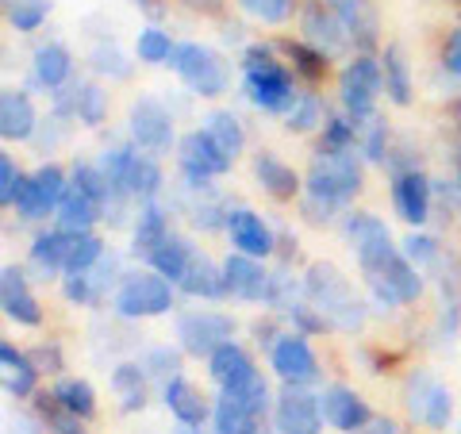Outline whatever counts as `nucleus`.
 Returning a JSON list of instances; mask_svg holds the SVG:
<instances>
[{"label":"nucleus","mask_w":461,"mask_h":434,"mask_svg":"<svg viewBox=\"0 0 461 434\" xmlns=\"http://www.w3.org/2000/svg\"><path fill=\"white\" fill-rule=\"evenodd\" d=\"M357 189H362V166L350 150H315L304 185V215L312 223H327L330 212L350 204Z\"/></svg>","instance_id":"nucleus-1"},{"label":"nucleus","mask_w":461,"mask_h":434,"mask_svg":"<svg viewBox=\"0 0 461 434\" xmlns=\"http://www.w3.org/2000/svg\"><path fill=\"white\" fill-rule=\"evenodd\" d=\"M304 296L315 303V312H320L335 330H346V335L362 330V323H366L362 300L354 296L350 281H346L330 262H312L308 266V273H304Z\"/></svg>","instance_id":"nucleus-2"},{"label":"nucleus","mask_w":461,"mask_h":434,"mask_svg":"<svg viewBox=\"0 0 461 434\" xmlns=\"http://www.w3.org/2000/svg\"><path fill=\"white\" fill-rule=\"evenodd\" d=\"M242 93L254 108L277 115H285L300 96L293 74L285 69V62L273 58L269 47H247V54H242Z\"/></svg>","instance_id":"nucleus-3"},{"label":"nucleus","mask_w":461,"mask_h":434,"mask_svg":"<svg viewBox=\"0 0 461 434\" xmlns=\"http://www.w3.org/2000/svg\"><path fill=\"white\" fill-rule=\"evenodd\" d=\"M115 312L123 320H150V315H166L173 308V281H166L158 269L127 273L115 288Z\"/></svg>","instance_id":"nucleus-4"},{"label":"nucleus","mask_w":461,"mask_h":434,"mask_svg":"<svg viewBox=\"0 0 461 434\" xmlns=\"http://www.w3.org/2000/svg\"><path fill=\"white\" fill-rule=\"evenodd\" d=\"M173 74H177L196 96H223L227 93V62L215 50L200 47V42H181L169 58Z\"/></svg>","instance_id":"nucleus-5"},{"label":"nucleus","mask_w":461,"mask_h":434,"mask_svg":"<svg viewBox=\"0 0 461 434\" xmlns=\"http://www.w3.org/2000/svg\"><path fill=\"white\" fill-rule=\"evenodd\" d=\"M366 285L373 293V303L377 308H396V303H415L423 296V277H420V266L411 262L408 254H393L377 273H366Z\"/></svg>","instance_id":"nucleus-6"},{"label":"nucleus","mask_w":461,"mask_h":434,"mask_svg":"<svg viewBox=\"0 0 461 434\" xmlns=\"http://www.w3.org/2000/svg\"><path fill=\"white\" fill-rule=\"evenodd\" d=\"M384 89V74L381 62L369 54H357L354 62H346L342 77H339V100L350 112V120H369L377 108V93Z\"/></svg>","instance_id":"nucleus-7"},{"label":"nucleus","mask_w":461,"mask_h":434,"mask_svg":"<svg viewBox=\"0 0 461 434\" xmlns=\"http://www.w3.org/2000/svg\"><path fill=\"white\" fill-rule=\"evenodd\" d=\"M235 339V320L223 312H185L177 315V342L185 354L193 357H212V350H220L223 342Z\"/></svg>","instance_id":"nucleus-8"},{"label":"nucleus","mask_w":461,"mask_h":434,"mask_svg":"<svg viewBox=\"0 0 461 434\" xmlns=\"http://www.w3.org/2000/svg\"><path fill=\"white\" fill-rule=\"evenodd\" d=\"M403 400H408V411H411L415 423H423L430 430H446V427H450L454 400H450V393H446L435 377H430V373L415 369L408 377V384H403Z\"/></svg>","instance_id":"nucleus-9"},{"label":"nucleus","mask_w":461,"mask_h":434,"mask_svg":"<svg viewBox=\"0 0 461 434\" xmlns=\"http://www.w3.org/2000/svg\"><path fill=\"white\" fill-rule=\"evenodd\" d=\"M346 235L354 242V254H357V266H362V277L366 273H377L388 258L400 254V246H393V235L388 227L369 212H354L346 215Z\"/></svg>","instance_id":"nucleus-10"},{"label":"nucleus","mask_w":461,"mask_h":434,"mask_svg":"<svg viewBox=\"0 0 461 434\" xmlns=\"http://www.w3.org/2000/svg\"><path fill=\"white\" fill-rule=\"evenodd\" d=\"M273 427L277 434H323L320 396H312L308 384H285L273 403Z\"/></svg>","instance_id":"nucleus-11"},{"label":"nucleus","mask_w":461,"mask_h":434,"mask_svg":"<svg viewBox=\"0 0 461 434\" xmlns=\"http://www.w3.org/2000/svg\"><path fill=\"white\" fill-rule=\"evenodd\" d=\"M127 127L139 150L147 154H166L173 147V115L162 108V100L154 96H139L131 112H127Z\"/></svg>","instance_id":"nucleus-12"},{"label":"nucleus","mask_w":461,"mask_h":434,"mask_svg":"<svg viewBox=\"0 0 461 434\" xmlns=\"http://www.w3.org/2000/svg\"><path fill=\"white\" fill-rule=\"evenodd\" d=\"M230 162H235V158H230L220 142L204 131V127H200V131H189L177 142V166H181V173L189 181L220 177V173L230 169Z\"/></svg>","instance_id":"nucleus-13"},{"label":"nucleus","mask_w":461,"mask_h":434,"mask_svg":"<svg viewBox=\"0 0 461 434\" xmlns=\"http://www.w3.org/2000/svg\"><path fill=\"white\" fill-rule=\"evenodd\" d=\"M66 173L58 166H39L32 177L23 181V193H20V215L23 220H47L50 212H58V204H62L66 196Z\"/></svg>","instance_id":"nucleus-14"},{"label":"nucleus","mask_w":461,"mask_h":434,"mask_svg":"<svg viewBox=\"0 0 461 434\" xmlns=\"http://www.w3.org/2000/svg\"><path fill=\"white\" fill-rule=\"evenodd\" d=\"M273 361V373L285 381V384H312L320 381V361H315L312 346L304 342V335H281L269 350Z\"/></svg>","instance_id":"nucleus-15"},{"label":"nucleus","mask_w":461,"mask_h":434,"mask_svg":"<svg viewBox=\"0 0 461 434\" xmlns=\"http://www.w3.org/2000/svg\"><path fill=\"white\" fill-rule=\"evenodd\" d=\"M300 32H304V42L315 47L323 58H339L346 54V42H350V32L342 27V20L335 16V8H323L320 0H312L304 8V16H300Z\"/></svg>","instance_id":"nucleus-16"},{"label":"nucleus","mask_w":461,"mask_h":434,"mask_svg":"<svg viewBox=\"0 0 461 434\" xmlns=\"http://www.w3.org/2000/svg\"><path fill=\"white\" fill-rule=\"evenodd\" d=\"M430 193L435 189H430L427 173L420 166L393 173V204H396V215L403 223L423 227L430 220Z\"/></svg>","instance_id":"nucleus-17"},{"label":"nucleus","mask_w":461,"mask_h":434,"mask_svg":"<svg viewBox=\"0 0 461 434\" xmlns=\"http://www.w3.org/2000/svg\"><path fill=\"white\" fill-rule=\"evenodd\" d=\"M320 408H323V419L335 430H346V434H354V430H366L369 423V408H366V400L354 393V388H346V384H330L323 388V396H320Z\"/></svg>","instance_id":"nucleus-18"},{"label":"nucleus","mask_w":461,"mask_h":434,"mask_svg":"<svg viewBox=\"0 0 461 434\" xmlns=\"http://www.w3.org/2000/svg\"><path fill=\"white\" fill-rule=\"evenodd\" d=\"M0 308H5L8 320H16V323H23V327H39V323H42L39 300L32 296V288H27V277H23L16 266H5V273H0Z\"/></svg>","instance_id":"nucleus-19"},{"label":"nucleus","mask_w":461,"mask_h":434,"mask_svg":"<svg viewBox=\"0 0 461 434\" xmlns=\"http://www.w3.org/2000/svg\"><path fill=\"white\" fill-rule=\"evenodd\" d=\"M223 277H227V293L239 300H266L269 293V273L262 269V258L235 250L223 262Z\"/></svg>","instance_id":"nucleus-20"},{"label":"nucleus","mask_w":461,"mask_h":434,"mask_svg":"<svg viewBox=\"0 0 461 434\" xmlns=\"http://www.w3.org/2000/svg\"><path fill=\"white\" fill-rule=\"evenodd\" d=\"M227 235H230V246H235L239 254L266 258L273 250V231L266 227L262 215H254L250 208H230V215H227Z\"/></svg>","instance_id":"nucleus-21"},{"label":"nucleus","mask_w":461,"mask_h":434,"mask_svg":"<svg viewBox=\"0 0 461 434\" xmlns=\"http://www.w3.org/2000/svg\"><path fill=\"white\" fill-rule=\"evenodd\" d=\"M208 373H212V381L220 384L223 393H235V388L254 373V361H250V354L242 350L239 342H223L220 350H212Z\"/></svg>","instance_id":"nucleus-22"},{"label":"nucleus","mask_w":461,"mask_h":434,"mask_svg":"<svg viewBox=\"0 0 461 434\" xmlns=\"http://www.w3.org/2000/svg\"><path fill=\"white\" fill-rule=\"evenodd\" d=\"M35 108L32 100H27V93L20 89H5L0 93V135H5L8 142H23L35 135Z\"/></svg>","instance_id":"nucleus-23"},{"label":"nucleus","mask_w":461,"mask_h":434,"mask_svg":"<svg viewBox=\"0 0 461 434\" xmlns=\"http://www.w3.org/2000/svg\"><path fill=\"white\" fill-rule=\"evenodd\" d=\"M181 293L185 296H200V300H220L227 296V277H223V266H215L208 254H196L193 250V262L181 277Z\"/></svg>","instance_id":"nucleus-24"},{"label":"nucleus","mask_w":461,"mask_h":434,"mask_svg":"<svg viewBox=\"0 0 461 434\" xmlns=\"http://www.w3.org/2000/svg\"><path fill=\"white\" fill-rule=\"evenodd\" d=\"M32 58H35L32 74H35V81L42 85V89H62V85L69 81L74 58H69V50L62 47V42H42V47H35Z\"/></svg>","instance_id":"nucleus-25"},{"label":"nucleus","mask_w":461,"mask_h":434,"mask_svg":"<svg viewBox=\"0 0 461 434\" xmlns=\"http://www.w3.org/2000/svg\"><path fill=\"white\" fill-rule=\"evenodd\" d=\"M0 366H5V393L8 396H32L35 393V377H39V366L27 354H20L12 342H0Z\"/></svg>","instance_id":"nucleus-26"},{"label":"nucleus","mask_w":461,"mask_h":434,"mask_svg":"<svg viewBox=\"0 0 461 434\" xmlns=\"http://www.w3.org/2000/svg\"><path fill=\"white\" fill-rule=\"evenodd\" d=\"M254 173H258V181H262V189L273 196V200H293L300 193V177L293 173V166H285L277 154H269L262 150L254 158Z\"/></svg>","instance_id":"nucleus-27"},{"label":"nucleus","mask_w":461,"mask_h":434,"mask_svg":"<svg viewBox=\"0 0 461 434\" xmlns=\"http://www.w3.org/2000/svg\"><path fill=\"white\" fill-rule=\"evenodd\" d=\"M100 208L89 193H81L77 185H69L62 204H58V231H69V235H77V231H89L96 220H100Z\"/></svg>","instance_id":"nucleus-28"},{"label":"nucleus","mask_w":461,"mask_h":434,"mask_svg":"<svg viewBox=\"0 0 461 434\" xmlns=\"http://www.w3.org/2000/svg\"><path fill=\"white\" fill-rule=\"evenodd\" d=\"M162 400H166V408H169L173 415H177L185 427H200V423L208 419V403H204V396H200L196 388H193L189 381H181V377L166 381Z\"/></svg>","instance_id":"nucleus-29"},{"label":"nucleus","mask_w":461,"mask_h":434,"mask_svg":"<svg viewBox=\"0 0 461 434\" xmlns=\"http://www.w3.org/2000/svg\"><path fill=\"white\" fill-rule=\"evenodd\" d=\"M327 5L335 8V16L342 20V27L350 32V39L362 50H369L373 42H377V20H373V12L366 8V0H327Z\"/></svg>","instance_id":"nucleus-30"},{"label":"nucleus","mask_w":461,"mask_h":434,"mask_svg":"<svg viewBox=\"0 0 461 434\" xmlns=\"http://www.w3.org/2000/svg\"><path fill=\"white\" fill-rule=\"evenodd\" d=\"M189 262H193V246L185 242V239H177V235H169V239L147 258V266L158 269V273H162L166 281H173V285H181V277H185V269H189Z\"/></svg>","instance_id":"nucleus-31"},{"label":"nucleus","mask_w":461,"mask_h":434,"mask_svg":"<svg viewBox=\"0 0 461 434\" xmlns=\"http://www.w3.org/2000/svg\"><path fill=\"white\" fill-rule=\"evenodd\" d=\"M66 242H69V231H42V235H35L32 266L42 277H54L58 269H66Z\"/></svg>","instance_id":"nucleus-32"},{"label":"nucleus","mask_w":461,"mask_h":434,"mask_svg":"<svg viewBox=\"0 0 461 434\" xmlns=\"http://www.w3.org/2000/svg\"><path fill=\"white\" fill-rule=\"evenodd\" d=\"M169 239V220H166V212L158 208V204H147L139 212V223H135V246L131 250L139 258H150L158 246H162Z\"/></svg>","instance_id":"nucleus-33"},{"label":"nucleus","mask_w":461,"mask_h":434,"mask_svg":"<svg viewBox=\"0 0 461 434\" xmlns=\"http://www.w3.org/2000/svg\"><path fill=\"white\" fill-rule=\"evenodd\" d=\"M212 419H215V434H262V427H258V415H250L239 400H230L227 393L215 400Z\"/></svg>","instance_id":"nucleus-34"},{"label":"nucleus","mask_w":461,"mask_h":434,"mask_svg":"<svg viewBox=\"0 0 461 434\" xmlns=\"http://www.w3.org/2000/svg\"><path fill=\"white\" fill-rule=\"evenodd\" d=\"M381 74H384V93L393 104H411V77H408V62H403L400 47H388L381 58Z\"/></svg>","instance_id":"nucleus-35"},{"label":"nucleus","mask_w":461,"mask_h":434,"mask_svg":"<svg viewBox=\"0 0 461 434\" xmlns=\"http://www.w3.org/2000/svg\"><path fill=\"white\" fill-rule=\"evenodd\" d=\"M112 393L120 396L123 411H139L142 403H147V377H142V369L131 366V361L115 366L112 369Z\"/></svg>","instance_id":"nucleus-36"},{"label":"nucleus","mask_w":461,"mask_h":434,"mask_svg":"<svg viewBox=\"0 0 461 434\" xmlns=\"http://www.w3.org/2000/svg\"><path fill=\"white\" fill-rule=\"evenodd\" d=\"M50 396L62 403L66 411H74L77 419H93L96 415V393H93V384L81 381V377H62L54 384Z\"/></svg>","instance_id":"nucleus-37"},{"label":"nucleus","mask_w":461,"mask_h":434,"mask_svg":"<svg viewBox=\"0 0 461 434\" xmlns=\"http://www.w3.org/2000/svg\"><path fill=\"white\" fill-rule=\"evenodd\" d=\"M104 258V242H100L93 231H77L66 242V273H89L96 269V262Z\"/></svg>","instance_id":"nucleus-38"},{"label":"nucleus","mask_w":461,"mask_h":434,"mask_svg":"<svg viewBox=\"0 0 461 434\" xmlns=\"http://www.w3.org/2000/svg\"><path fill=\"white\" fill-rule=\"evenodd\" d=\"M162 189V169H158L154 154H135V166H131V177H127V196L150 204Z\"/></svg>","instance_id":"nucleus-39"},{"label":"nucleus","mask_w":461,"mask_h":434,"mask_svg":"<svg viewBox=\"0 0 461 434\" xmlns=\"http://www.w3.org/2000/svg\"><path fill=\"white\" fill-rule=\"evenodd\" d=\"M204 131L220 142V147L230 154V158H239L242 147H247V131H242V123H239V115H230V112H212L204 115Z\"/></svg>","instance_id":"nucleus-40"},{"label":"nucleus","mask_w":461,"mask_h":434,"mask_svg":"<svg viewBox=\"0 0 461 434\" xmlns=\"http://www.w3.org/2000/svg\"><path fill=\"white\" fill-rule=\"evenodd\" d=\"M173 42L169 35L162 32V27H142L139 32V42H135V54H139V62H147V66H166L169 58H173Z\"/></svg>","instance_id":"nucleus-41"},{"label":"nucleus","mask_w":461,"mask_h":434,"mask_svg":"<svg viewBox=\"0 0 461 434\" xmlns=\"http://www.w3.org/2000/svg\"><path fill=\"white\" fill-rule=\"evenodd\" d=\"M320 123H323V108H320V100H315L312 93L296 96V104L285 112V127H288V131H296V135H308Z\"/></svg>","instance_id":"nucleus-42"},{"label":"nucleus","mask_w":461,"mask_h":434,"mask_svg":"<svg viewBox=\"0 0 461 434\" xmlns=\"http://www.w3.org/2000/svg\"><path fill=\"white\" fill-rule=\"evenodd\" d=\"M227 396H230V400H239L242 408H247L250 415H258V419H262V415L269 411V384H266V377H262L258 369H254L250 377L235 388V393H227Z\"/></svg>","instance_id":"nucleus-43"},{"label":"nucleus","mask_w":461,"mask_h":434,"mask_svg":"<svg viewBox=\"0 0 461 434\" xmlns=\"http://www.w3.org/2000/svg\"><path fill=\"white\" fill-rule=\"evenodd\" d=\"M50 0H12L8 5V23L16 32H39V23L50 16Z\"/></svg>","instance_id":"nucleus-44"},{"label":"nucleus","mask_w":461,"mask_h":434,"mask_svg":"<svg viewBox=\"0 0 461 434\" xmlns=\"http://www.w3.org/2000/svg\"><path fill=\"white\" fill-rule=\"evenodd\" d=\"M74 185L81 193H89L100 208H108V200H112V185L104 177V169L93 166V162H77L74 166Z\"/></svg>","instance_id":"nucleus-45"},{"label":"nucleus","mask_w":461,"mask_h":434,"mask_svg":"<svg viewBox=\"0 0 461 434\" xmlns=\"http://www.w3.org/2000/svg\"><path fill=\"white\" fill-rule=\"evenodd\" d=\"M285 50H288V58H293V69L304 74L308 81H320L327 74V58L315 47H308V42H285Z\"/></svg>","instance_id":"nucleus-46"},{"label":"nucleus","mask_w":461,"mask_h":434,"mask_svg":"<svg viewBox=\"0 0 461 434\" xmlns=\"http://www.w3.org/2000/svg\"><path fill=\"white\" fill-rule=\"evenodd\" d=\"M89 62L96 74H108V77H131V62L120 54V47L115 42H100V47H93Z\"/></svg>","instance_id":"nucleus-47"},{"label":"nucleus","mask_w":461,"mask_h":434,"mask_svg":"<svg viewBox=\"0 0 461 434\" xmlns=\"http://www.w3.org/2000/svg\"><path fill=\"white\" fill-rule=\"evenodd\" d=\"M108 115V93H100L96 85H81V100H77V120L85 127H100Z\"/></svg>","instance_id":"nucleus-48"},{"label":"nucleus","mask_w":461,"mask_h":434,"mask_svg":"<svg viewBox=\"0 0 461 434\" xmlns=\"http://www.w3.org/2000/svg\"><path fill=\"white\" fill-rule=\"evenodd\" d=\"M357 120H342V115H330L323 123V142L320 150H354V139H357Z\"/></svg>","instance_id":"nucleus-49"},{"label":"nucleus","mask_w":461,"mask_h":434,"mask_svg":"<svg viewBox=\"0 0 461 434\" xmlns=\"http://www.w3.org/2000/svg\"><path fill=\"white\" fill-rule=\"evenodd\" d=\"M23 173L16 169V162H12V154L0 158V204L5 208H16L20 204V193H23Z\"/></svg>","instance_id":"nucleus-50"},{"label":"nucleus","mask_w":461,"mask_h":434,"mask_svg":"<svg viewBox=\"0 0 461 434\" xmlns=\"http://www.w3.org/2000/svg\"><path fill=\"white\" fill-rule=\"evenodd\" d=\"M242 12L262 23H285L288 12H293V0H239Z\"/></svg>","instance_id":"nucleus-51"},{"label":"nucleus","mask_w":461,"mask_h":434,"mask_svg":"<svg viewBox=\"0 0 461 434\" xmlns=\"http://www.w3.org/2000/svg\"><path fill=\"white\" fill-rule=\"evenodd\" d=\"M39 408H42V419L50 423V430H54V434H85V430H81V423H77V415H74V411H66L54 396H50V403H47V396H42Z\"/></svg>","instance_id":"nucleus-52"},{"label":"nucleus","mask_w":461,"mask_h":434,"mask_svg":"<svg viewBox=\"0 0 461 434\" xmlns=\"http://www.w3.org/2000/svg\"><path fill=\"white\" fill-rule=\"evenodd\" d=\"M362 150H366L369 162H384V158H388V131H384V120H377V115H369V120H366Z\"/></svg>","instance_id":"nucleus-53"},{"label":"nucleus","mask_w":461,"mask_h":434,"mask_svg":"<svg viewBox=\"0 0 461 434\" xmlns=\"http://www.w3.org/2000/svg\"><path fill=\"white\" fill-rule=\"evenodd\" d=\"M400 250L408 254L415 266H430V262H438V258H442L438 242L430 239V235H408V239H403V246H400Z\"/></svg>","instance_id":"nucleus-54"},{"label":"nucleus","mask_w":461,"mask_h":434,"mask_svg":"<svg viewBox=\"0 0 461 434\" xmlns=\"http://www.w3.org/2000/svg\"><path fill=\"white\" fill-rule=\"evenodd\" d=\"M62 296H66L69 303H85V300H93V296H96V285H93L89 273H66Z\"/></svg>","instance_id":"nucleus-55"},{"label":"nucleus","mask_w":461,"mask_h":434,"mask_svg":"<svg viewBox=\"0 0 461 434\" xmlns=\"http://www.w3.org/2000/svg\"><path fill=\"white\" fill-rule=\"evenodd\" d=\"M150 373H158V377H166V381H173L177 377V354L173 350H150Z\"/></svg>","instance_id":"nucleus-56"},{"label":"nucleus","mask_w":461,"mask_h":434,"mask_svg":"<svg viewBox=\"0 0 461 434\" xmlns=\"http://www.w3.org/2000/svg\"><path fill=\"white\" fill-rule=\"evenodd\" d=\"M442 62H446V69H450L454 77H461V27H457V32L450 35V42H446Z\"/></svg>","instance_id":"nucleus-57"},{"label":"nucleus","mask_w":461,"mask_h":434,"mask_svg":"<svg viewBox=\"0 0 461 434\" xmlns=\"http://www.w3.org/2000/svg\"><path fill=\"white\" fill-rule=\"evenodd\" d=\"M32 361H35L39 369H47V373L62 369V354H58V346H39V350L32 354Z\"/></svg>","instance_id":"nucleus-58"},{"label":"nucleus","mask_w":461,"mask_h":434,"mask_svg":"<svg viewBox=\"0 0 461 434\" xmlns=\"http://www.w3.org/2000/svg\"><path fill=\"white\" fill-rule=\"evenodd\" d=\"M362 434H400V430H396L393 419H377V415H373L369 423H366V430H362Z\"/></svg>","instance_id":"nucleus-59"},{"label":"nucleus","mask_w":461,"mask_h":434,"mask_svg":"<svg viewBox=\"0 0 461 434\" xmlns=\"http://www.w3.org/2000/svg\"><path fill=\"white\" fill-rule=\"evenodd\" d=\"M454 189H457V196H461V154H457V177H454Z\"/></svg>","instance_id":"nucleus-60"},{"label":"nucleus","mask_w":461,"mask_h":434,"mask_svg":"<svg viewBox=\"0 0 461 434\" xmlns=\"http://www.w3.org/2000/svg\"><path fill=\"white\" fill-rule=\"evenodd\" d=\"M262 434H273V430H262Z\"/></svg>","instance_id":"nucleus-61"},{"label":"nucleus","mask_w":461,"mask_h":434,"mask_svg":"<svg viewBox=\"0 0 461 434\" xmlns=\"http://www.w3.org/2000/svg\"><path fill=\"white\" fill-rule=\"evenodd\" d=\"M457 434H461V427H457Z\"/></svg>","instance_id":"nucleus-62"}]
</instances>
